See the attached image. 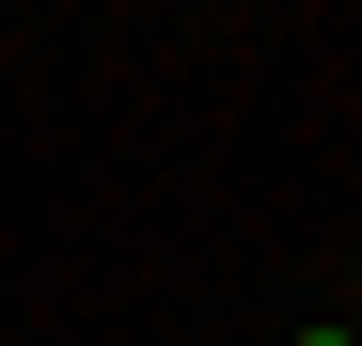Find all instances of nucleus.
<instances>
[{"mask_svg":"<svg viewBox=\"0 0 362 346\" xmlns=\"http://www.w3.org/2000/svg\"><path fill=\"white\" fill-rule=\"evenodd\" d=\"M299 346H362V330H299Z\"/></svg>","mask_w":362,"mask_h":346,"instance_id":"f257e3e1","label":"nucleus"}]
</instances>
